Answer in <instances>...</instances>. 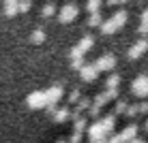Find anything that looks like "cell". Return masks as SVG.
Masks as SVG:
<instances>
[{"mask_svg":"<svg viewBox=\"0 0 148 143\" xmlns=\"http://www.w3.org/2000/svg\"><path fill=\"white\" fill-rule=\"evenodd\" d=\"M97 64L95 66H82V79H86V81H92L97 77Z\"/></svg>","mask_w":148,"mask_h":143,"instance_id":"3957f363","label":"cell"},{"mask_svg":"<svg viewBox=\"0 0 148 143\" xmlns=\"http://www.w3.org/2000/svg\"><path fill=\"white\" fill-rule=\"evenodd\" d=\"M43 39H45L43 30H37V32H32V37H30V41H32V43H43Z\"/></svg>","mask_w":148,"mask_h":143,"instance_id":"52a82bcc","label":"cell"},{"mask_svg":"<svg viewBox=\"0 0 148 143\" xmlns=\"http://www.w3.org/2000/svg\"><path fill=\"white\" fill-rule=\"evenodd\" d=\"M114 66V58L112 56H103V58H99V62H97V68L99 70H108Z\"/></svg>","mask_w":148,"mask_h":143,"instance_id":"277c9868","label":"cell"},{"mask_svg":"<svg viewBox=\"0 0 148 143\" xmlns=\"http://www.w3.org/2000/svg\"><path fill=\"white\" fill-rule=\"evenodd\" d=\"M52 13H54V7H52V4H47V7L43 9V15H45V17H49Z\"/></svg>","mask_w":148,"mask_h":143,"instance_id":"ba28073f","label":"cell"},{"mask_svg":"<svg viewBox=\"0 0 148 143\" xmlns=\"http://www.w3.org/2000/svg\"><path fill=\"white\" fill-rule=\"evenodd\" d=\"M58 143H67V141H58Z\"/></svg>","mask_w":148,"mask_h":143,"instance_id":"9c48e42d","label":"cell"},{"mask_svg":"<svg viewBox=\"0 0 148 143\" xmlns=\"http://www.w3.org/2000/svg\"><path fill=\"white\" fill-rule=\"evenodd\" d=\"M47 94L45 92H34V94L28 96V107H32V109H41V107H47Z\"/></svg>","mask_w":148,"mask_h":143,"instance_id":"6da1fadb","label":"cell"},{"mask_svg":"<svg viewBox=\"0 0 148 143\" xmlns=\"http://www.w3.org/2000/svg\"><path fill=\"white\" fill-rule=\"evenodd\" d=\"M144 49H146V43H144V41H142L140 45H135V47H133V49H131V52H129V56H131V58H135V56H140L142 52H144Z\"/></svg>","mask_w":148,"mask_h":143,"instance_id":"8992f818","label":"cell"},{"mask_svg":"<svg viewBox=\"0 0 148 143\" xmlns=\"http://www.w3.org/2000/svg\"><path fill=\"white\" fill-rule=\"evenodd\" d=\"M52 115H54V120H56V122H64V120H69V117H71V113H69L67 107H62V109H54V111H52Z\"/></svg>","mask_w":148,"mask_h":143,"instance_id":"5b68a950","label":"cell"},{"mask_svg":"<svg viewBox=\"0 0 148 143\" xmlns=\"http://www.w3.org/2000/svg\"><path fill=\"white\" fill-rule=\"evenodd\" d=\"M75 15H77V9H75L73 4H69V7H64L62 13H60V22H71Z\"/></svg>","mask_w":148,"mask_h":143,"instance_id":"7a4b0ae2","label":"cell"}]
</instances>
